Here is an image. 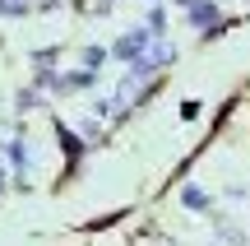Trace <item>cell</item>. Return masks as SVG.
Segmentation results:
<instances>
[{"instance_id": "7a4b0ae2", "label": "cell", "mask_w": 250, "mask_h": 246, "mask_svg": "<svg viewBox=\"0 0 250 246\" xmlns=\"http://www.w3.org/2000/svg\"><path fill=\"white\" fill-rule=\"evenodd\" d=\"M61 144H65V154H70V163H79L83 144H79V139H74V135H70V130H65V126H61Z\"/></svg>"}, {"instance_id": "6da1fadb", "label": "cell", "mask_w": 250, "mask_h": 246, "mask_svg": "<svg viewBox=\"0 0 250 246\" xmlns=\"http://www.w3.org/2000/svg\"><path fill=\"white\" fill-rule=\"evenodd\" d=\"M139 46H148V37H144V33H130V37H125V42L116 46V56H134Z\"/></svg>"}]
</instances>
